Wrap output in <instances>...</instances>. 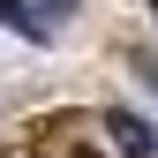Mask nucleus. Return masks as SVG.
<instances>
[{
  "label": "nucleus",
  "mask_w": 158,
  "mask_h": 158,
  "mask_svg": "<svg viewBox=\"0 0 158 158\" xmlns=\"http://www.w3.org/2000/svg\"><path fill=\"white\" fill-rule=\"evenodd\" d=\"M106 135L121 158H158V128L143 121V113H106Z\"/></svg>",
  "instance_id": "obj_1"
},
{
  "label": "nucleus",
  "mask_w": 158,
  "mask_h": 158,
  "mask_svg": "<svg viewBox=\"0 0 158 158\" xmlns=\"http://www.w3.org/2000/svg\"><path fill=\"white\" fill-rule=\"evenodd\" d=\"M151 8H158V0H151Z\"/></svg>",
  "instance_id": "obj_4"
},
{
  "label": "nucleus",
  "mask_w": 158,
  "mask_h": 158,
  "mask_svg": "<svg viewBox=\"0 0 158 158\" xmlns=\"http://www.w3.org/2000/svg\"><path fill=\"white\" fill-rule=\"evenodd\" d=\"M0 23H8V30H23V38H45V23H38V8H30V0H0Z\"/></svg>",
  "instance_id": "obj_2"
},
{
  "label": "nucleus",
  "mask_w": 158,
  "mask_h": 158,
  "mask_svg": "<svg viewBox=\"0 0 158 158\" xmlns=\"http://www.w3.org/2000/svg\"><path fill=\"white\" fill-rule=\"evenodd\" d=\"M45 8H53V15H68V8H75V0H45Z\"/></svg>",
  "instance_id": "obj_3"
}]
</instances>
